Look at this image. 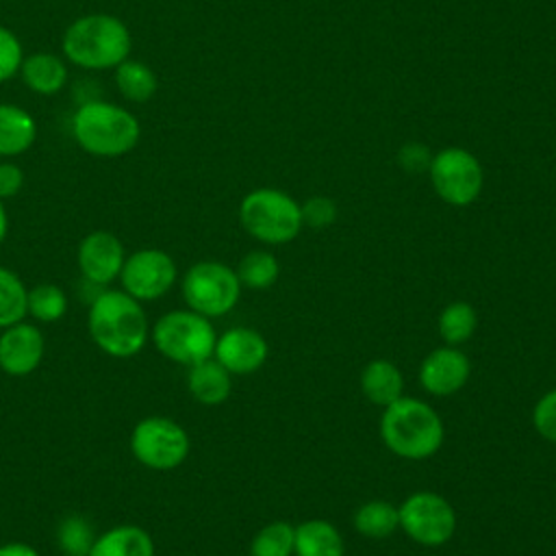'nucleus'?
<instances>
[{
    "mask_svg": "<svg viewBox=\"0 0 556 556\" xmlns=\"http://www.w3.org/2000/svg\"><path fill=\"white\" fill-rule=\"evenodd\" d=\"M126 254L122 241L106 230L89 232L78 245V267L87 282L98 287L119 278Z\"/></svg>",
    "mask_w": 556,
    "mask_h": 556,
    "instance_id": "4468645a",
    "label": "nucleus"
},
{
    "mask_svg": "<svg viewBox=\"0 0 556 556\" xmlns=\"http://www.w3.org/2000/svg\"><path fill=\"white\" fill-rule=\"evenodd\" d=\"M352 526L358 534L367 539H387L400 528V513L397 506L384 500L365 502L354 510Z\"/></svg>",
    "mask_w": 556,
    "mask_h": 556,
    "instance_id": "4be33fe9",
    "label": "nucleus"
},
{
    "mask_svg": "<svg viewBox=\"0 0 556 556\" xmlns=\"http://www.w3.org/2000/svg\"><path fill=\"white\" fill-rule=\"evenodd\" d=\"M87 328L93 343L115 358L135 356L148 341L146 313L126 291H100L91 300Z\"/></svg>",
    "mask_w": 556,
    "mask_h": 556,
    "instance_id": "f257e3e1",
    "label": "nucleus"
},
{
    "mask_svg": "<svg viewBox=\"0 0 556 556\" xmlns=\"http://www.w3.org/2000/svg\"><path fill=\"white\" fill-rule=\"evenodd\" d=\"M37 137L33 115L15 104L0 102V156H17L26 152Z\"/></svg>",
    "mask_w": 556,
    "mask_h": 556,
    "instance_id": "aec40b11",
    "label": "nucleus"
},
{
    "mask_svg": "<svg viewBox=\"0 0 556 556\" xmlns=\"http://www.w3.org/2000/svg\"><path fill=\"white\" fill-rule=\"evenodd\" d=\"M0 556H39V552L28 543H7L0 547Z\"/></svg>",
    "mask_w": 556,
    "mask_h": 556,
    "instance_id": "f704fd0d",
    "label": "nucleus"
},
{
    "mask_svg": "<svg viewBox=\"0 0 556 556\" xmlns=\"http://www.w3.org/2000/svg\"><path fill=\"white\" fill-rule=\"evenodd\" d=\"M235 271H237L241 287L263 291V289H269L278 280L280 265L271 252L252 250L239 261V267Z\"/></svg>",
    "mask_w": 556,
    "mask_h": 556,
    "instance_id": "393cba45",
    "label": "nucleus"
},
{
    "mask_svg": "<svg viewBox=\"0 0 556 556\" xmlns=\"http://www.w3.org/2000/svg\"><path fill=\"white\" fill-rule=\"evenodd\" d=\"M382 443L400 458L424 460L443 445L445 428L439 413L417 397H400L380 417Z\"/></svg>",
    "mask_w": 556,
    "mask_h": 556,
    "instance_id": "7ed1b4c3",
    "label": "nucleus"
},
{
    "mask_svg": "<svg viewBox=\"0 0 556 556\" xmlns=\"http://www.w3.org/2000/svg\"><path fill=\"white\" fill-rule=\"evenodd\" d=\"M20 76L30 91L39 96H54L67 83V65L52 52H35L24 56Z\"/></svg>",
    "mask_w": 556,
    "mask_h": 556,
    "instance_id": "f3484780",
    "label": "nucleus"
},
{
    "mask_svg": "<svg viewBox=\"0 0 556 556\" xmlns=\"http://www.w3.org/2000/svg\"><path fill=\"white\" fill-rule=\"evenodd\" d=\"M471 374V363L456 345L432 350L419 365V384L437 397L458 393Z\"/></svg>",
    "mask_w": 556,
    "mask_h": 556,
    "instance_id": "f8f14e48",
    "label": "nucleus"
},
{
    "mask_svg": "<svg viewBox=\"0 0 556 556\" xmlns=\"http://www.w3.org/2000/svg\"><path fill=\"white\" fill-rule=\"evenodd\" d=\"M72 135L85 152L113 159L130 152L139 143L141 126L124 106L104 100H87L72 117Z\"/></svg>",
    "mask_w": 556,
    "mask_h": 556,
    "instance_id": "20e7f679",
    "label": "nucleus"
},
{
    "mask_svg": "<svg viewBox=\"0 0 556 556\" xmlns=\"http://www.w3.org/2000/svg\"><path fill=\"white\" fill-rule=\"evenodd\" d=\"M239 219L248 235L269 245L293 241L304 226L300 204L278 189L250 191L241 200Z\"/></svg>",
    "mask_w": 556,
    "mask_h": 556,
    "instance_id": "39448f33",
    "label": "nucleus"
},
{
    "mask_svg": "<svg viewBox=\"0 0 556 556\" xmlns=\"http://www.w3.org/2000/svg\"><path fill=\"white\" fill-rule=\"evenodd\" d=\"M532 426L545 441L556 443V389L541 395L534 404Z\"/></svg>",
    "mask_w": 556,
    "mask_h": 556,
    "instance_id": "7c9ffc66",
    "label": "nucleus"
},
{
    "mask_svg": "<svg viewBox=\"0 0 556 556\" xmlns=\"http://www.w3.org/2000/svg\"><path fill=\"white\" fill-rule=\"evenodd\" d=\"M93 541L91 523L78 515L65 517L56 528V543L65 556H89Z\"/></svg>",
    "mask_w": 556,
    "mask_h": 556,
    "instance_id": "c85d7f7f",
    "label": "nucleus"
},
{
    "mask_svg": "<svg viewBox=\"0 0 556 556\" xmlns=\"http://www.w3.org/2000/svg\"><path fill=\"white\" fill-rule=\"evenodd\" d=\"M65 311H67V298H65L61 287L43 282V285H37L35 289L28 291L26 313L33 319L50 324V321L61 319L65 315Z\"/></svg>",
    "mask_w": 556,
    "mask_h": 556,
    "instance_id": "cd10ccee",
    "label": "nucleus"
},
{
    "mask_svg": "<svg viewBox=\"0 0 556 556\" xmlns=\"http://www.w3.org/2000/svg\"><path fill=\"white\" fill-rule=\"evenodd\" d=\"M241 295L237 271L219 261H200L182 278L187 306L204 317H222L235 308Z\"/></svg>",
    "mask_w": 556,
    "mask_h": 556,
    "instance_id": "0eeeda50",
    "label": "nucleus"
},
{
    "mask_svg": "<svg viewBox=\"0 0 556 556\" xmlns=\"http://www.w3.org/2000/svg\"><path fill=\"white\" fill-rule=\"evenodd\" d=\"M187 387L200 404L215 406L228 400L232 389V374L217 358L211 356L189 367Z\"/></svg>",
    "mask_w": 556,
    "mask_h": 556,
    "instance_id": "dca6fc26",
    "label": "nucleus"
},
{
    "mask_svg": "<svg viewBox=\"0 0 556 556\" xmlns=\"http://www.w3.org/2000/svg\"><path fill=\"white\" fill-rule=\"evenodd\" d=\"M478 330V313L469 302H450L439 315V334L447 345L467 343Z\"/></svg>",
    "mask_w": 556,
    "mask_h": 556,
    "instance_id": "b1692460",
    "label": "nucleus"
},
{
    "mask_svg": "<svg viewBox=\"0 0 556 556\" xmlns=\"http://www.w3.org/2000/svg\"><path fill=\"white\" fill-rule=\"evenodd\" d=\"M267 356L269 345L265 337L258 330L245 326H237L222 332L215 341L213 352V358H217L235 376H245L261 369Z\"/></svg>",
    "mask_w": 556,
    "mask_h": 556,
    "instance_id": "ddd939ff",
    "label": "nucleus"
},
{
    "mask_svg": "<svg viewBox=\"0 0 556 556\" xmlns=\"http://www.w3.org/2000/svg\"><path fill=\"white\" fill-rule=\"evenodd\" d=\"M24 61V50L17 35L0 26V83L13 78Z\"/></svg>",
    "mask_w": 556,
    "mask_h": 556,
    "instance_id": "c756f323",
    "label": "nucleus"
},
{
    "mask_svg": "<svg viewBox=\"0 0 556 556\" xmlns=\"http://www.w3.org/2000/svg\"><path fill=\"white\" fill-rule=\"evenodd\" d=\"M361 391L371 404L384 408L402 397L404 376L395 363L374 358L361 371Z\"/></svg>",
    "mask_w": 556,
    "mask_h": 556,
    "instance_id": "a211bd4d",
    "label": "nucleus"
},
{
    "mask_svg": "<svg viewBox=\"0 0 556 556\" xmlns=\"http://www.w3.org/2000/svg\"><path fill=\"white\" fill-rule=\"evenodd\" d=\"M300 208H302V224L311 228H326L337 219V204L324 195L308 198Z\"/></svg>",
    "mask_w": 556,
    "mask_h": 556,
    "instance_id": "2f4dec72",
    "label": "nucleus"
},
{
    "mask_svg": "<svg viewBox=\"0 0 556 556\" xmlns=\"http://www.w3.org/2000/svg\"><path fill=\"white\" fill-rule=\"evenodd\" d=\"M430 180L443 202L467 206L482 191V167L471 152L445 148L430 161Z\"/></svg>",
    "mask_w": 556,
    "mask_h": 556,
    "instance_id": "9d476101",
    "label": "nucleus"
},
{
    "mask_svg": "<svg viewBox=\"0 0 556 556\" xmlns=\"http://www.w3.org/2000/svg\"><path fill=\"white\" fill-rule=\"evenodd\" d=\"M22 185H24L22 169L15 163H11V161L0 163V200L17 195Z\"/></svg>",
    "mask_w": 556,
    "mask_h": 556,
    "instance_id": "473e14b6",
    "label": "nucleus"
},
{
    "mask_svg": "<svg viewBox=\"0 0 556 556\" xmlns=\"http://www.w3.org/2000/svg\"><path fill=\"white\" fill-rule=\"evenodd\" d=\"M122 287L135 300H156L165 295L176 282L174 258L156 248L132 252L119 271Z\"/></svg>",
    "mask_w": 556,
    "mask_h": 556,
    "instance_id": "9b49d317",
    "label": "nucleus"
},
{
    "mask_svg": "<svg viewBox=\"0 0 556 556\" xmlns=\"http://www.w3.org/2000/svg\"><path fill=\"white\" fill-rule=\"evenodd\" d=\"M400 159H402V163H404L406 169L419 172V169H424V167L428 165V150H424V148L417 146V143H410V146H406V148L402 150Z\"/></svg>",
    "mask_w": 556,
    "mask_h": 556,
    "instance_id": "72a5a7b5",
    "label": "nucleus"
},
{
    "mask_svg": "<svg viewBox=\"0 0 556 556\" xmlns=\"http://www.w3.org/2000/svg\"><path fill=\"white\" fill-rule=\"evenodd\" d=\"M128 26L109 13L76 17L63 33V54L83 70H115L130 54Z\"/></svg>",
    "mask_w": 556,
    "mask_h": 556,
    "instance_id": "f03ea898",
    "label": "nucleus"
},
{
    "mask_svg": "<svg viewBox=\"0 0 556 556\" xmlns=\"http://www.w3.org/2000/svg\"><path fill=\"white\" fill-rule=\"evenodd\" d=\"M152 341L165 358L191 367L213 356L217 334L208 317L185 308L159 317L152 328Z\"/></svg>",
    "mask_w": 556,
    "mask_h": 556,
    "instance_id": "423d86ee",
    "label": "nucleus"
},
{
    "mask_svg": "<svg viewBox=\"0 0 556 556\" xmlns=\"http://www.w3.org/2000/svg\"><path fill=\"white\" fill-rule=\"evenodd\" d=\"M293 543L295 528L289 521H271L254 534L250 556H291Z\"/></svg>",
    "mask_w": 556,
    "mask_h": 556,
    "instance_id": "bb28decb",
    "label": "nucleus"
},
{
    "mask_svg": "<svg viewBox=\"0 0 556 556\" xmlns=\"http://www.w3.org/2000/svg\"><path fill=\"white\" fill-rule=\"evenodd\" d=\"M7 228H9V219H7L4 204H2V200H0V243H2L4 237H7Z\"/></svg>",
    "mask_w": 556,
    "mask_h": 556,
    "instance_id": "c9c22d12",
    "label": "nucleus"
},
{
    "mask_svg": "<svg viewBox=\"0 0 556 556\" xmlns=\"http://www.w3.org/2000/svg\"><path fill=\"white\" fill-rule=\"evenodd\" d=\"M43 358V334L37 326L17 321L0 334V367L9 376H28Z\"/></svg>",
    "mask_w": 556,
    "mask_h": 556,
    "instance_id": "2eb2a0df",
    "label": "nucleus"
},
{
    "mask_svg": "<svg viewBox=\"0 0 556 556\" xmlns=\"http://www.w3.org/2000/svg\"><path fill=\"white\" fill-rule=\"evenodd\" d=\"M28 291L15 271L0 267V328H9L24 319Z\"/></svg>",
    "mask_w": 556,
    "mask_h": 556,
    "instance_id": "a878e982",
    "label": "nucleus"
},
{
    "mask_svg": "<svg viewBox=\"0 0 556 556\" xmlns=\"http://www.w3.org/2000/svg\"><path fill=\"white\" fill-rule=\"evenodd\" d=\"M189 434L180 424L169 417H146L130 434L132 456L156 471H167L178 465L189 454Z\"/></svg>",
    "mask_w": 556,
    "mask_h": 556,
    "instance_id": "6e6552de",
    "label": "nucleus"
},
{
    "mask_svg": "<svg viewBox=\"0 0 556 556\" xmlns=\"http://www.w3.org/2000/svg\"><path fill=\"white\" fill-rule=\"evenodd\" d=\"M89 556H154V543L143 528L126 523L100 534Z\"/></svg>",
    "mask_w": 556,
    "mask_h": 556,
    "instance_id": "6ab92c4d",
    "label": "nucleus"
},
{
    "mask_svg": "<svg viewBox=\"0 0 556 556\" xmlns=\"http://www.w3.org/2000/svg\"><path fill=\"white\" fill-rule=\"evenodd\" d=\"M343 536L326 519H308L295 526V556H343Z\"/></svg>",
    "mask_w": 556,
    "mask_h": 556,
    "instance_id": "412c9836",
    "label": "nucleus"
},
{
    "mask_svg": "<svg viewBox=\"0 0 556 556\" xmlns=\"http://www.w3.org/2000/svg\"><path fill=\"white\" fill-rule=\"evenodd\" d=\"M115 85L117 91L130 100V102H148L156 89H159V78L152 72L150 65L141 63V61H122L115 70Z\"/></svg>",
    "mask_w": 556,
    "mask_h": 556,
    "instance_id": "5701e85b",
    "label": "nucleus"
},
{
    "mask_svg": "<svg viewBox=\"0 0 556 556\" xmlns=\"http://www.w3.org/2000/svg\"><path fill=\"white\" fill-rule=\"evenodd\" d=\"M400 528L424 547H439L454 536L456 513L452 504L434 491H417L400 506Z\"/></svg>",
    "mask_w": 556,
    "mask_h": 556,
    "instance_id": "1a4fd4ad",
    "label": "nucleus"
}]
</instances>
